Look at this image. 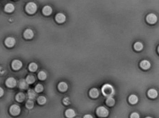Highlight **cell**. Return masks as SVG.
Here are the masks:
<instances>
[{
	"mask_svg": "<svg viewBox=\"0 0 159 118\" xmlns=\"http://www.w3.org/2000/svg\"><path fill=\"white\" fill-rule=\"evenodd\" d=\"M103 95L107 97H111L114 94V89L113 87L109 84H105L102 89Z\"/></svg>",
	"mask_w": 159,
	"mask_h": 118,
	"instance_id": "1",
	"label": "cell"
},
{
	"mask_svg": "<svg viewBox=\"0 0 159 118\" xmlns=\"http://www.w3.org/2000/svg\"><path fill=\"white\" fill-rule=\"evenodd\" d=\"M37 6L35 3L30 2L26 6L25 10L29 14H34L37 10Z\"/></svg>",
	"mask_w": 159,
	"mask_h": 118,
	"instance_id": "2",
	"label": "cell"
},
{
	"mask_svg": "<svg viewBox=\"0 0 159 118\" xmlns=\"http://www.w3.org/2000/svg\"><path fill=\"white\" fill-rule=\"evenodd\" d=\"M96 113L97 115L101 117H106L109 114L108 110L104 106H100L97 108Z\"/></svg>",
	"mask_w": 159,
	"mask_h": 118,
	"instance_id": "3",
	"label": "cell"
},
{
	"mask_svg": "<svg viewBox=\"0 0 159 118\" xmlns=\"http://www.w3.org/2000/svg\"><path fill=\"white\" fill-rule=\"evenodd\" d=\"M10 113L13 116H17L21 112V108L17 104H13L10 108Z\"/></svg>",
	"mask_w": 159,
	"mask_h": 118,
	"instance_id": "4",
	"label": "cell"
},
{
	"mask_svg": "<svg viewBox=\"0 0 159 118\" xmlns=\"http://www.w3.org/2000/svg\"><path fill=\"white\" fill-rule=\"evenodd\" d=\"M146 19L148 23L150 24H154L157 22V17L155 14L150 13L147 16Z\"/></svg>",
	"mask_w": 159,
	"mask_h": 118,
	"instance_id": "5",
	"label": "cell"
},
{
	"mask_svg": "<svg viewBox=\"0 0 159 118\" xmlns=\"http://www.w3.org/2000/svg\"><path fill=\"white\" fill-rule=\"evenodd\" d=\"M6 85L9 88H14L17 85V81L13 77H10L6 81Z\"/></svg>",
	"mask_w": 159,
	"mask_h": 118,
	"instance_id": "6",
	"label": "cell"
},
{
	"mask_svg": "<svg viewBox=\"0 0 159 118\" xmlns=\"http://www.w3.org/2000/svg\"><path fill=\"white\" fill-rule=\"evenodd\" d=\"M23 66V63L20 60H13L12 63V68L15 71L19 70Z\"/></svg>",
	"mask_w": 159,
	"mask_h": 118,
	"instance_id": "7",
	"label": "cell"
},
{
	"mask_svg": "<svg viewBox=\"0 0 159 118\" xmlns=\"http://www.w3.org/2000/svg\"><path fill=\"white\" fill-rule=\"evenodd\" d=\"M16 40L14 38L9 37L6 38L5 41V44L8 47H12L15 45Z\"/></svg>",
	"mask_w": 159,
	"mask_h": 118,
	"instance_id": "8",
	"label": "cell"
},
{
	"mask_svg": "<svg viewBox=\"0 0 159 118\" xmlns=\"http://www.w3.org/2000/svg\"><path fill=\"white\" fill-rule=\"evenodd\" d=\"M55 19L57 22L58 23H63L66 20V17L63 13H59L56 15Z\"/></svg>",
	"mask_w": 159,
	"mask_h": 118,
	"instance_id": "9",
	"label": "cell"
},
{
	"mask_svg": "<svg viewBox=\"0 0 159 118\" xmlns=\"http://www.w3.org/2000/svg\"><path fill=\"white\" fill-rule=\"evenodd\" d=\"M23 36L26 39H31L34 37V32L31 29H27L24 32Z\"/></svg>",
	"mask_w": 159,
	"mask_h": 118,
	"instance_id": "10",
	"label": "cell"
},
{
	"mask_svg": "<svg viewBox=\"0 0 159 118\" xmlns=\"http://www.w3.org/2000/svg\"><path fill=\"white\" fill-rule=\"evenodd\" d=\"M151 63L148 60H143L140 63V66L141 68L144 70H148L151 67Z\"/></svg>",
	"mask_w": 159,
	"mask_h": 118,
	"instance_id": "11",
	"label": "cell"
},
{
	"mask_svg": "<svg viewBox=\"0 0 159 118\" xmlns=\"http://www.w3.org/2000/svg\"><path fill=\"white\" fill-rule=\"evenodd\" d=\"M52 9L49 6H44L42 10L43 14L46 16H48L51 14L52 13Z\"/></svg>",
	"mask_w": 159,
	"mask_h": 118,
	"instance_id": "12",
	"label": "cell"
},
{
	"mask_svg": "<svg viewBox=\"0 0 159 118\" xmlns=\"http://www.w3.org/2000/svg\"><path fill=\"white\" fill-rule=\"evenodd\" d=\"M58 88L59 90L61 92H65L67 90L68 86L67 84L65 82H61L59 83Z\"/></svg>",
	"mask_w": 159,
	"mask_h": 118,
	"instance_id": "13",
	"label": "cell"
},
{
	"mask_svg": "<svg viewBox=\"0 0 159 118\" xmlns=\"http://www.w3.org/2000/svg\"><path fill=\"white\" fill-rule=\"evenodd\" d=\"M99 93L96 88H92L89 91V95L92 98H96L98 97Z\"/></svg>",
	"mask_w": 159,
	"mask_h": 118,
	"instance_id": "14",
	"label": "cell"
},
{
	"mask_svg": "<svg viewBox=\"0 0 159 118\" xmlns=\"http://www.w3.org/2000/svg\"><path fill=\"white\" fill-rule=\"evenodd\" d=\"M65 116L68 118H73L75 116V112L73 109H69L66 110L65 113Z\"/></svg>",
	"mask_w": 159,
	"mask_h": 118,
	"instance_id": "15",
	"label": "cell"
},
{
	"mask_svg": "<svg viewBox=\"0 0 159 118\" xmlns=\"http://www.w3.org/2000/svg\"><path fill=\"white\" fill-rule=\"evenodd\" d=\"M148 95L149 96V97L152 99H154L157 97L158 93L156 90L154 89H149L148 91Z\"/></svg>",
	"mask_w": 159,
	"mask_h": 118,
	"instance_id": "16",
	"label": "cell"
},
{
	"mask_svg": "<svg viewBox=\"0 0 159 118\" xmlns=\"http://www.w3.org/2000/svg\"><path fill=\"white\" fill-rule=\"evenodd\" d=\"M14 9H15V7L11 3L7 4L5 6L4 10L6 12H12L14 11Z\"/></svg>",
	"mask_w": 159,
	"mask_h": 118,
	"instance_id": "17",
	"label": "cell"
},
{
	"mask_svg": "<svg viewBox=\"0 0 159 118\" xmlns=\"http://www.w3.org/2000/svg\"><path fill=\"white\" fill-rule=\"evenodd\" d=\"M19 87L21 89H26L28 87V85L25 80L21 79L19 81Z\"/></svg>",
	"mask_w": 159,
	"mask_h": 118,
	"instance_id": "18",
	"label": "cell"
},
{
	"mask_svg": "<svg viewBox=\"0 0 159 118\" xmlns=\"http://www.w3.org/2000/svg\"><path fill=\"white\" fill-rule=\"evenodd\" d=\"M128 101L130 104H134L138 101V98L135 95H131L128 98Z\"/></svg>",
	"mask_w": 159,
	"mask_h": 118,
	"instance_id": "19",
	"label": "cell"
},
{
	"mask_svg": "<svg viewBox=\"0 0 159 118\" xmlns=\"http://www.w3.org/2000/svg\"><path fill=\"white\" fill-rule=\"evenodd\" d=\"M25 99V95L24 94L20 92L17 94L16 96V100L19 102H23Z\"/></svg>",
	"mask_w": 159,
	"mask_h": 118,
	"instance_id": "20",
	"label": "cell"
},
{
	"mask_svg": "<svg viewBox=\"0 0 159 118\" xmlns=\"http://www.w3.org/2000/svg\"><path fill=\"white\" fill-rule=\"evenodd\" d=\"M143 47L144 46H143V44L140 42H136V43H134V49L138 51L142 50L143 49Z\"/></svg>",
	"mask_w": 159,
	"mask_h": 118,
	"instance_id": "21",
	"label": "cell"
},
{
	"mask_svg": "<svg viewBox=\"0 0 159 118\" xmlns=\"http://www.w3.org/2000/svg\"><path fill=\"white\" fill-rule=\"evenodd\" d=\"M26 81L27 82V84H32L34 83V82L35 81V78L33 75H28L26 78Z\"/></svg>",
	"mask_w": 159,
	"mask_h": 118,
	"instance_id": "22",
	"label": "cell"
},
{
	"mask_svg": "<svg viewBox=\"0 0 159 118\" xmlns=\"http://www.w3.org/2000/svg\"><path fill=\"white\" fill-rule=\"evenodd\" d=\"M29 70L31 72H35L38 69V65L35 63L32 62L28 66Z\"/></svg>",
	"mask_w": 159,
	"mask_h": 118,
	"instance_id": "23",
	"label": "cell"
},
{
	"mask_svg": "<svg viewBox=\"0 0 159 118\" xmlns=\"http://www.w3.org/2000/svg\"><path fill=\"white\" fill-rule=\"evenodd\" d=\"M38 78L41 81H44L47 78V74L44 71H41L38 73Z\"/></svg>",
	"mask_w": 159,
	"mask_h": 118,
	"instance_id": "24",
	"label": "cell"
},
{
	"mask_svg": "<svg viewBox=\"0 0 159 118\" xmlns=\"http://www.w3.org/2000/svg\"><path fill=\"white\" fill-rule=\"evenodd\" d=\"M37 101H38V103L40 105H43L46 103L47 99L44 96H40L38 98Z\"/></svg>",
	"mask_w": 159,
	"mask_h": 118,
	"instance_id": "25",
	"label": "cell"
},
{
	"mask_svg": "<svg viewBox=\"0 0 159 118\" xmlns=\"http://www.w3.org/2000/svg\"><path fill=\"white\" fill-rule=\"evenodd\" d=\"M106 104L107 105L109 106H112L115 104V100L113 98L108 97L106 100Z\"/></svg>",
	"mask_w": 159,
	"mask_h": 118,
	"instance_id": "26",
	"label": "cell"
},
{
	"mask_svg": "<svg viewBox=\"0 0 159 118\" xmlns=\"http://www.w3.org/2000/svg\"><path fill=\"white\" fill-rule=\"evenodd\" d=\"M28 96L31 99H34L36 97V94L33 89H30L28 91Z\"/></svg>",
	"mask_w": 159,
	"mask_h": 118,
	"instance_id": "27",
	"label": "cell"
},
{
	"mask_svg": "<svg viewBox=\"0 0 159 118\" xmlns=\"http://www.w3.org/2000/svg\"><path fill=\"white\" fill-rule=\"evenodd\" d=\"M35 91L36 92L40 93V92L43 91L44 87H43V86L41 84H38L36 86L35 88Z\"/></svg>",
	"mask_w": 159,
	"mask_h": 118,
	"instance_id": "28",
	"label": "cell"
},
{
	"mask_svg": "<svg viewBox=\"0 0 159 118\" xmlns=\"http://www.w3.org/2000/svg\"><path fill=\"white\" fill-rule=\"evenodd\" d=\"M34 106V102L31 100H29L27 101L26 103V106L28 109H31L33 108Z\"/></svg>",
	"mask_w": 159,
	"mask_h": 118,
	"instance_id": "29",
	"label": "cell"
},
{
	"mask_svg": "<svg viewBox=\"0 0 159 118\" xmlns=\"http://www.w3.org/2000/svg\"><path fill=\"white\" fill-rule=\"evenodd\" d=\"M130 118H140V115L137 112H134L131 114Z\"/></svg>",
	"mask_w": 159,
	"mask_h": 118,
	"instance_id": "30",
	"label": "cell"
},
{
	"mask_svg": "<svg viewBox=\"0 0 159 118\" xmlns=\"http://www.w3.org/2000/svg\"><path fill=\"white\" fill-rule=\"evenodd\" d=\"M63 103L64 104H65V105H68L70 103L69 102V99L68 97L65 98L63 99Z\"/></svg>",
	"mask_w": 159,
	"mask_h": 118,
	"instance_id": "31",
	"label": "cell"
},
{
	"mask_svg": "<svg viewBox=\"0 0 159 118\" xmlns=\"http://www.w3.org/2000/svg\"><path fill=\"white\" fill-rule=\"evenodd\" d=\"M3 95H4V90L2 88L0 87V97L2 96Z\"/></svg>",
	"mask_w": 159,
	"mask_h": 118,
	"instance_id": "32",
	"label": "cell"
},
{
	"mask_svg": "<svg viewBox=\"0 0 159 118\" xmlns=\"http://www.w3.org/2000/svg\"><path fill=\"white\" fill-rule=\"evenodd\" d=\"M83 118H93L92 117V115L91 114H86L85 116H84Z\"/></svg>",
	"mask_w": 159,
	"mask_h": 118,
	"instance_id": "33",
	"label": "cell"
},
{
	"mask_svg": "<svg viewBox=\"0 0 159 118\" xmlns=\"http://www.w3.org/2000/svg\"><path fill=\"white\" fill-rule=\"evenodd\" d=\"M145 118H152V117H147Z\"/></svg>",
	"mask_w": 159,
	"mask_h": 118,
	"instance_id": "34",
	"label": "cell"
}]
</instances>
